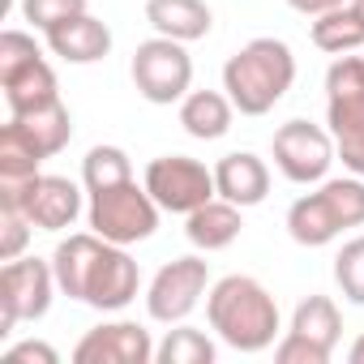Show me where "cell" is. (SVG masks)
I'll list each match as a JSON object with an SVG mask.
<instances>
[{
  "label": "cell",
  "mask_w": 364,
  "mask_h": 364,
  "mask_svg": "<svg viewBox=\"0 0 364 364\" xmlns=\"http://www.w3.org/2000/svg\"><path fill=\"white\" fill-rule=\"evenodd\" d=\"M206 321L232 351H245V355L274 347V338L283 330L279 300L253 274H228V279L210 283V291H206Z\"/></svg>",
  "instance_id": "cell-1"
},
{
  "label": "cell",
  "mask_w": 364,
  "mask_h": 364,
  "mask_svg": "<svg viewBox=\"0 0 364 364\" xmlns=\"http://www.w3.org/2000/svg\"><path fill=\"white\" fill-rule=\"evenodd\" d=\"M291 82H296V56L274 35L249 39L223 65V90H228V99L236 103L240 116H266V112H274V103H283V95L291 90Z\"/></svg>",
  "instance_id": "cell-2"
},
{
  "label": "cell",
  "mask_w": 364,
  "mask_h": 364,
  "mask_svg": "<svg viewBox=\"0 0 364 364\" xmlns=\"http://www.w3.org/2000/svg\"><path fill=\"white\" fill-rule=\"evenodd\" d=\"M326 129L351 176H364V56H338L326 69Z\"/></svg>",
  "instance_id": "cell-3"
},
{
  "label": "cell",
  "mask_w": 364,
  "mask_h": 364,
  "mask_svg": "<svg viewBox=\"0 0 364 364\" xmlns=\"http://www.w3.org/2000/svg\"><path fill=\"white\" fill-rule=\"evenodd\" d=\"M86 223L90 232H99L103 240L112 245H141L159 232V202L150 198L146 185L137 180H124L116 189H103V193H90V206H86Z\"/></svg>",
  "instance_id": "cell-4"
},
{
  "label": "cell",
  "mask_w": 364,
  "mask_h": 364,
  "mask_svg": "<svg viewBox=\"0 0 364 364\" xmlns=\"http://www.w3.org/2000/svg\"><path fill=\"white\" fill-rule=\"evenodd\" d=\"M129 73H133L137 95L154 107H171L193 90V56L185 52L180 39H167V35L137 43Z\"/></svg>",
  "instance_id": "cell-5"
},
{
  "label": "cell",
  "mask_w": 364,
  "mask_h": 364,
  "mask_svg": "<svg viewBox=\"0 0 364 364\" xmlns=\"http://www.w3.org/2000/svg\"><path fill=\"white\" fill-rule=\"evenodd\" d=\"M141 185L150 189V198L167 215H193L198 206L219 198L215 167H206L202 159H189V154H159V159H150Z\"/></svg>",
  "instance_id": "cell-6"
},
{
  "label": "cell",
  "mask_w": 364,
  "mask_h": 364,
  "mask_svg": "<svg viewBox=\"0 0 364 364\" xmlns=\"http://www.w3.org/2000/svg\"><path fill=\"white\" fill-rule=\"evenodd\" d=\"M0 202H14L26 210L35 232H65L82 219V189L69 176H26V180H0Z\"/></svg>",
  "instance_id": "cell-7"
},
{
  "label": "cell",
  "mask_w": 364,
  "mask_h": 364,
  "mask_svg": "<svg viewBox=\"0 0 364 364\" xmlns=\"http://www.w3.org/2000/svg\"><path fill=\"white\" fill-rule=\"evenodd\" d=\"M60 291L52 257H14L0 270V334H14L18 321H39Z\"/></svg>",
  "instance_id": "cell-8"
},
{
  "label": "cell",
  "mask_w": 364,
  "mask_h": 364,
  "mask_svg": "<svg viewBox=\"0 0 364 364\" xmlns=\"http://www.w3.org/2000/svg\"><path fill=\"white\" fill-rule=\"evenodd\" d=\"M206 291H210V266H206V257H198V253L176 257V262L159 266V274L150 279V287H146V313L159 326H176V321H185L202 304Z\"/></svg>",
  "instance_id": "cell-9"
},
{
  "label": "cell",
  "mask_w": 364,
  "mask_h": 364,
  "mask_svg": "<svg viewBox=\"0 0 364 364\" xmlns=\"http://www.w3.org/2000/svg\"><path fill=\"white\" fill-rule=\"evenodd\" d=\"M270 154H274V167L291 180V185H321L330 176V163L338 159L330 129H321L313 120L279 124L274 141H270Z\"/></svg>",
  "instance_id": "cell-10"
},
{
  "label": "cell",
  "mask_w": 364,
  "mask_h": 364,
  "mask_svg": "<svg viewBox=\"0 0 364 364\" xmlns=\"http://www.w3.org/2000/svg\"><path fill=\"white\" fill-rule=\"evenodd\" d=\"M154 338L146 326L137 321H103L95 330L82 334V343L73 347L77 364H150L154 360Z\"/></svg>",
  "instance_id": "cell-11"
},
{
  "label": "cell",
  "mask_w": 364,
  "mask_h": 364,
  "mask_svg": "<svg viewBox=\"0 0 364 364\" xmlns=\"http://www.w3.org/2000/svg\"><path fill=\"white\" fill-rule=\"evenodd\" d=\"M137 291H141L137 262L129 257L124 245H112L107 240V249H103V257H99V266L90 274V287H86V300L82 304H90L99 313H120V309H129L137 300Z\"/></svg>",
  "instance_id": "cell-12"
},
{
  "label": "cell",
  "mask_w": 364,
  "mask_h": 364,
  "mask_svg": "<svg viewBox=\"0 0 364 364\" xmlns=\"http://www.w3.org/2000/svg\"><path fill=\"white\" fill-rule=\"evenodd\" d=\"M215 189H219V198L236 202L240 210L262 206L270 193V167L253 150H232L215 163Z\"/></svg>",
  "instance_id": "cell-13"
},
{
  "label": "cell",
  "mask_w": 364,
  "mask_h": 364,
  "mask_svg": "<svg viewBox=\"0 0 364 364\" xmlns=\"http://www.w3.org/2000/svg\"><path fill=\"white\" fill-rule=\"evenodd\" d=\"M43 39H48V48H52V56H60L65 65H99V60L112 52V31H107V22L95 18L90 9L77 14V18H69V22H60V26L48 31Z\"/></svg>",
  "instance_id": "cell-14"
},
{
  "label": "cell",
  "mask_w": 364,
  "mask_h": 364,
  "mask_svg": "<svg viewBox=\"0 0 364 364\" xmlns=\"http://www.w3.org/2000/svg\"><path fill=\"white\" fill-rule=\"evenodd\" d=\"M103 249H107V240L99 232H73L69 240L56 245L52 270H56V283L69 300H86V287H90V274H95Z\"/></svg>",
  "instance_id": "cell-15"
},
{
  "label": "cell",
  "mask_w": 364,
  "mask_h": 364,
  "mask_svg": "<svg viewBox=\"0 0 364 364\" xmlns=\"http://www.w3.org/2000/svg\"><path fill=\"white\" fill-rule=\"evenodd\" d=\"M146 22L154 26V35L180 43H198L215 31V14L206 0H146Z\"/></svg>",
  "instance_id": "cell-16"
},
{
  "label": "cell",
  "mask_w": 364,
  "mask_h": 364,
  "mask_svg": "<svg viewBox=\"0 0 364 364\" xmlns=\"http://www.w3.org/2000/svg\"><path fill=\"white\" fill-rule=\"evenodd\" d=\"M245 232V219H240V206L228 202V198H210L206 206H198L193 215H185V236L193 249L202 253H219L228 245H236Z\"/></svg>",
  "instance_id": "cell-17"
},
{
  "label": "cell",
  "mask_w": 364,
  "mask_h": 364,
  "mask_svg": "<svg viewBox=\"0 0 364 364\" xmlns=\"http://www.w3.org/2000/svg\"><path fill=\"white\" fill-rule=\"evenodd\" d=\"M236 116V103L228 99V90H189L180 99V124L198 141H219L228 137Z\"/></svg>",
  "instance_id": "cell-18"
},
{
  "label": "cell",
  "mask_w": 364,
  "mask_h": 364,
  "mask_svg": "<svg viewBox=\"0 0 364 364\" xmlns=\"http://www.w3.org/2000/svg\"><path fill=\"white\" fill-rule=\"evenodd\" d=\"M287 236H291L296 245H304V249H326L330 240L343 236V228H338L330 202L321 198V189L291 202V210H287Z\"/></svg>",
  "instance_id": "cell-19"
},
{
  "label": "cell",
  "mask_w": 364,
  "mask_h": 364,
  "mask_svg": "<svg viewBox=\"0 0 364 364\" xmlns=\"http://www.w3.org/2000/svg\"><path fill=\"white\" fill-rule=\"evenodd\" d=\"M0 90H5V103H9V116H26V112H39L48 103L60 99V86H56V69L48 65V56L31 69H22L18 77L0 82Z\"/></svg>",
  "instance_id": "cell-20"
},
{
  "label": "cell",
  "mask_w": 364,
  "mask_h": 364,
  "mask_svg": "<svg viewBox=\"0 0 364 364\" xmlns=\"http://www.w3.org/2000/svg\"><path fill=\"white\" fill-rule=\"evenodd\" d=\"M287 330L300 334V338H309V343H317V347H326L334 355V347L343 338V313H338V304L330 296H309V300L296 304Z\"/></svg>",
  "instance_id": "cell-21"
},
{
  "label": "cell",
  "mask_w": 364,
  "mask_h": 364,
  "mask_svg": "<svg viewBox=\"0 0 364 364\" xmlns=\"http://www.w3.org/2000/svg\"><path fill=\"white\" fill-rule=\"evenodd\" d=\"M9 120H18V124H22V133L35 141V150H39L43 159L60 154V150L69 146V137H73V116H69V107H65L60 99H56V103H48V107H39V112L9 116Z\"/></svg>",
  "instance_id": "cell-22"
},
{
  "label": "cell",
  "mask_w": 364,
  "mask_h": 364,
  "mask_svg": "<svg viewBox=\"0 0 364 364\" xmlns=\"http://www.w3.org/2000/svg\"><path fill=\"white\" fill-rule=\"evenodd\" d=\"M313 43L330 56H351L364 48V18L351 5H338V9L313 18Z\"/></svg>",
  "instance_id": "cell-23"
},
{
  "label": "cell",
  "mask_w": 364,
  "mask_h": 364,
  "mask_svg": "<svg viewBox=\"0 0 364 364\" xmlns=\"http://www.w3.org/2000/svg\"><path fill=\"white\" fill-rule=\"evenodd\" d=\"M215 355H219L215 338H210L206 330L185 326V321H176V326L163 334V343L154 347V360H159V364H215Z\"/></svg>",
  "instance_id": "cell-24"
},
{
  "label": "cell",
  "mask_w": 364,
  "mask_h": 364,
  "mask_svg": "<svg viewBox=\"0 0 364 364\" xmlns=\"http://www.w3.org/2000/svg\"><path fill=\"white\" fill-rule=\"evenodd\" d=\"M133 180V159L120 146H90L82 159V189L86 193H103Z\"/></svg>",
  "instance_id": "cell-25"
},
{
  "label": "cell",
  "mask_w": 364,
  "mask_h": 364,
  "mask_svg": "<svg viewBox=\"0 0 364 364\" xmlns=\"http://www.w3.org/2000/svg\"><path fill=\"white\" fill-rule=\"evenodd\" d=\"M39 163H43V154L35 150V141L22 133L18 120H9L5 129H0V180L39 176Z\"/></svg>",
  "instance_id": "cell-26"
},
{
  "label": "cell",
  "mask_w": 364,
  "mask_h": 364,
  "mask_svg": "<svg viewBox=\"0 0 364 364\" xmlns=\"http://www.w3.org/2000/svg\"><path fill=\"white\" fill-rule=\"evenodd\" d=\"M321 198L330 202L338 228H364V176H326L321 180Z\"/></svg>",
  "instance_id": "cell-27"
},
{
  "label": "cell",
  "mask_w": 364,
  "mask_h": 364,
  "mask_svg": "<svg viewBox=\"0 0 364 364\" xmlns=\"http://www.w3.org/2000/svg\"><path fill=\"white\" fill-rule=\"evenodd\" d=\"M334 283H338L343 300L364 304V236H351L334 253Z\"/></svg>",
  "instance_id": "cell-28"
},
{
  "label": "cell",
  "mask_w": 364,
  "mask_h": 364,
  "mask_svg": "<svg viewBox=\"0 0 364 364\" xmlns=\"http://www.w3.org/2000/svg\"><path fill=\"white\" fill-rule=\"evenodd\" d=\"M43 60V48L35 43V35H26V31H0V82H9V77H18L22 69H31V65H39Z\"/></svg>",
  "instance_id": "cell-29"
},
{
  "label": "cell",
  "mask_w": 364,
  "mask_h": 364,
  "mask_svg": "<svg viewBox=\"0 0 364 364\" xmlns=\"http://www.w3.org/2000/svg\"><path fill=\"white\" fill-rule=\"evenodd\" d=\"M31 232H35V223L26 219V210H22V206H14V202H0V262H14V257H22V253H26V240H31Z\"/></svg>",
  "instance_id": "cell-30"
},
{
  "label": "cell",
  "mask_w": 364,
  "mask_h": 364,
  "mask_svg": "<svg viewBox=\"0 0 364 364\" xmlns=\"http://www.w3.org/2000/svg\"><path fill=\"white\" fill-rule=\"evenodd\" d=\"M77 14H86V0H22V18H26L39 35L56 31L60 22H69V18H77Z\"/></svg>",
  "instance_id": "cell-31"
},
{
  "label": "cell",
  "mask_w": 364,
  "mask_h": 364,
  "mask_svg": "<svg viewBox=\"0 0 364 364\" xmlns=\"http://www.w3.org/2000/svg\"><path fill=\"white\" fill-rule=\"evenodd\" d=\"M274 360H279V364H330V351L287 330V334L274 343Z\"/></svg>",
  "instance_id": "cell-32"
},
{
  "label": "cell",
  "mask_w": 364,
  "mask_h": 364,
  "mask_svg": "<svg viewBox=\"0 0 364 364\" xmlns=\"http://www.w3.org/2000/svg\"><path fill=\"white\" fill-rule=\"evenodd\" d=\"M60 351L43 338H26V343H14L5 347V364H56Z\"/></svg>",
  "instance_id": "cell-33"
},
{
  "label": "cell",
  "mask_w": 364,
  "mask_h": 364,
  "mask_svg": "<svg viewBox=\"0 0 364 364\" xmlns=\"http://www.w3.org/2000/svg\"><path fill=\"white\" fill-rule=\"evenodd\" d=\"M287 5H291L296 14H304V18H321V14H330V9H338V5H347V0H287Z\"/></svg>",
  "instance_id": "cell-34"
},
{
  "label": "cell",
  "mask_w": 364,
  "mask_h": 364,
  "mask_svg": "<svg viewBox=\"0 0 364 364\" xmlns=\"http://www.w3.org/2000/svg\"><path fill=\"white\" fill-rule=\"evenodd\" d=\"M347 360H351V364H364V334H360V338L351 343V351H347Z\"/></svg>",
  "instance_id": "cell-35"
},
{
  "label": "cell",
  "mask_w": 364,
  "mask_h": 364,
  "mask_svg": "<svg viewBox=\"0 0 364 364\" xmlns=\"http://www.w3.org/2000/svg\"><path fill=\"white\" fill-rule=\"evenodd\" d=\"M351 9H355V14H360V18H364V0H351Z\"/></svg>",
  "instance_id": "cell-36"
}]
</instances>
